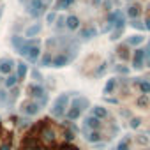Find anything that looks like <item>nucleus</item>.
Instances as JSON below:
<instances>
[{"label":"nucleus","instance_id":"39448f33","mask_svg":"<svg viewBox=\"0 0 150 150\" xmlns=\"http://www.w3.org/2000/svg\"><path fill=\"white\" fill-rule=\"evenodd\" d=\"M94 117H96V118H99V120L106 118V117H108L106 108H103V106H96V108H94Z\"/></svg>","mask_w":150,"mask_h":150},{"label":"nucleus","instance_id":"f8f14e48","mask_svg":"<svg viewBox=\"0 0 150 150\" xmlns=\"http://www.w3.org/2000/svg\"><path fill=\"white\" fill-rule=\"evenodd\" d=\"M16 81H18V78H16V76H9V78L6 80V85H7V87H13Z\"/></svg>","mask_w":150,"mask_h":150},{"label":"nucleus","instance_id":"4468645a","mask_svg":"<svg viewBox=\"0 0 150 150\" xmlns=\"http://www.w3.org/2000/svg\"><path fill=\"white\" fill-rule=\"evenodd\" d=\"M78 27V20L76 18H69V28H76Z\"/></svg>","mask_w":150,"mask_h":150},{"label":"nucleus","instance_id":"9d476101","mask_svg":"<svg viewBox=\"0 0 150 150\" xmlns=\"http://www.w3.org/2000/svg\"><path fill=\"white\" fill-rule=\"evenodd\" d=\"M65 62H67V57H64V55H60V57L55 58V65H57V67H62Z\"/></svg>","mask_w":150,"mask_h":150},{"label":"nucleus","instance_id":"1a4fd4ad","mask_svg":"<svg viewBox=\"0 0 150 150\" xmlns=\"http://www.w3.org/2000/svg\"><path fill=\"white\" fill-rule=\"evenodd\" d=\"M129 145H131V139H129V138H124V139L118 143V146H117L115 150H129Z\"/></svg>","mask_w":150,"mask_h":150},{"label":"nucleus","instance_id":"a211bd4d","mask_svg":"<svg viewBox=\"0 0 150 150\" xmlns=\"http://www.w3.org/2000/svg\"><path fill=\"white\" fill-rule=\"evenodd\" d=\"M6 97H7L6 92H0V101H6Z\"/></svg>","mask_w":150,"mask_h":150},{"label":"nucleus","instance_id":"9b49d317","mask_svg":"<svg viewBox=\"0 0 150 150\" xmlns=\"http://www.w3.org/2000/svg\"><path fill=\"white\" fill-rule=\"evenodd\" d=\"M115 85H117V83H115V80H110V81H108V85H106V88H104V92H106V94H110V92L115 88Z\"/></svg>","mask_w":150,"mask_h":150},{"label":"nucleus","instance_id":"f3484780","mask_svg":"<svg viewBox=\"0 0 150 150\" xmlns=\"http://www.w3.org/2000/svg\"><path fill=\"white\" fill-rule=\"evenodd\" d=\"M138 125H139V120H138V118H134V120L131 122V127H134V129H136Z\"/></svg>","mask_w":150,"mask_h":150},{"label":"nucleus","instance_id":"7ed1b4c3","mask_svg":"<svg viewBox=\"0 0 150 150\" xmlns=\"http://www.w3.org/2000/svg\"><path fill=\"white\" fill-rule=\"evenodd\" d=\"M85 129H88V131H99L101 129V120L96 118V117H88L85 120Z\"/></svg>","mask_w":150,"mask_h":150},{"label":"nucleus","instance_id":"f03ea898","mask_svg":"<svg viewBox=\"0 0 150 150\" xmlns=\"http://www.w3.org/2000/svg\"><path fill=\"white\" fill-rule=\"evenodd\" d=\"M65 104H67V96H60L55 101V104H53V115L55 117H62L64 110H65Z\"/></svg>","mask_w":150,"mask_h":150},{"label":"nucleus","instance_id":"0eeeda50","mask_svg":"<svg viewBox=\"0 0 150 150\" xmlns=\"http://www.w3.org/2000/svg\"><path fill=\"white\" fill-rule=\"evenodd\" d=\"M37 111H39V104L37 103H30V104L25 106V113L27 115H35Z\"/></svg>","mask_w":150,"mask_h":150},{"label":"nucleus","instance_id":"6e6552de","mask_svg":"<svg viewBox=\"0 0 150 150\" xmlns=\"http://www.w3.org/2000/svg\"><path fill=\"white\" fill-rule=\"evenodd\" d=\"M25 74H27V65L25 64H18V74H16V78L18 80H23Z\"/></svg>","mask_w":150,"mask_h":150},{"label":"nucleus","instance_id":"2eb2a0df","mask_svg":"<svg viewBox=\"0 0 150 150\" xmlns=\"http://www.w3.org/2000/svg\"><path fill=\"white\" fill-rule=\"evenodd\" d=\"M138 104L143 106V108H146V106H148V99H146V97H141V99L138 101Z\"/></svg>","mask_w":150,"mask_h":150},{"label":"nucleus","instance_id":"423d86ee","mask_svg":"<svg viewBox=\"0 0 150 150\" xmlns=\"http://www.w3.org/2000/svg\"><path fill=\"white\" fill-rule=\"evenodd\" d=\"M0 71H2L4 74H9L13 71V62L11 60H4V62H0Z\"/></svg>","mask_w":150,"mask_h":150},{"label":"nucleus","instance_id":"ddd939ff","mask_svg":"<svg viewBox=\"0 0 150 150\" xmlns=\"http://www.w3.org/2000/svg\"><path fill=\"white\" fill-rule=\"evenodd\" d=\"M139 88H141V92H143V94H150V83H141V85H139Z\"/></svg>","mask_w":150,"mask_h":150},{"label":"nucleus","instance_id":"20e7f679","mask_svg":"<svg viewBox=\"0 0 150 150\" xmlns=\"http://www.w3.org/2000/svg\"><path fill=\"white\" fill-rule=\"evenodd\" d=\"M85 139H87L88 143H101L103 136H101V132H99V131H92V132H88V134L85 136Z\"/></svg>","mask_w":150,"mask_h":150},{"label":"nucleus","instance_id":"f257e3e1","mask_svg":"<svg viewBox=\"0 0 150 150\" xmlns=\"http://www.w3.org/2000/svg\"><path fill=\"white\" fill-rule=\"evenodd\" d=\"M85 101H81V99H76L72 104H71V108H69V111H67V118H71V120H76L80 115H81V104H83Z\"/></svg>","mask_w":150,"mask_h":150},{"label":"nucleus","instance_id":"dca6fc26","mask_svg":"<svg viewBox=\"0 0 150 150\" xmlns=\"http://www.w3.org/2000/svg\"><path fill=\"white\" fill-rule=\"evenodd\" d=\"M50 62H51V57H50V55H46V57H42V64H44V65H48Z\"/></svg>","mask_w":150,"mask_h":150}]
</instances>
